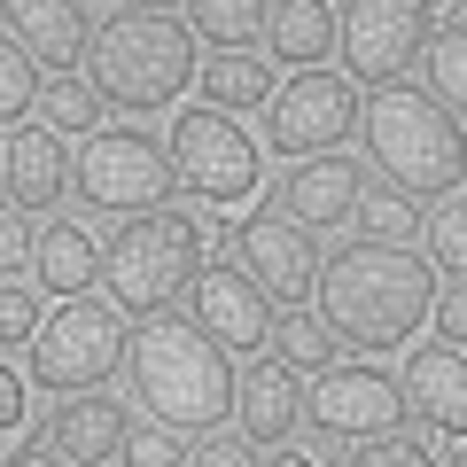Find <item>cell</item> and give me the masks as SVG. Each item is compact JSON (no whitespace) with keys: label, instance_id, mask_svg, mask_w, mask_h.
<instances>
[{"label":"cell","instance_id":"obj_1","mask_svg":"<svg viewBox=\"0 0 467 467\" xmlns=\"http://www.w3.org/2000/svg\"><path fill=\"white\" fill-rule=\"evenodd\" d=\"M319 312H327L335 343L350 350H398L405 335L429 319V296H436V265L405 242H343V250H319Z\"/></svg>","mask_w":467,"mask_h":467},{"label":"cell","instance_id":"obj_2","mask_svg":"<svg viewBox=\"0 0 467 467\" xmlns=\"http://www.w3.org/2000/svg\"><path fill=\"white\" fill-rule=\"evenodd\" d=\"M125 374H133V398L149 405L164 429H226L234 420V350L218 335L195 327V312H140L125 335Z\"/></svg>","mask_w":467,"mask_h":467},{"label":"cell","instance_id":"obj_3","mask_svg":"<svg viewBox=\"0 0 467 467\" xmlns=\"http://www.w3.org/2000/svg\"><path fill=\"white\" fill-rule=\"evenodd\" d=\"M358 149H367V171L389 180L398 195L436 202L444 187H460V117L429 94V86L382 78L374 101H358Z\"/></svg>","mask_w":467,"mask_h":467},{"label":"cell","instance_id":"obj_4","mask_svg":"<svg viewBox=\"0 0 467 467\" xmlns=\"http://www.w3.org/2000/svg\"><path fill=\"white\" fill-rule=\"evenodd\" d=\"M195 32L164 8H117L109 24H94L86 39V86L101 94V109H125V117H149L171 109L195 78Z\"/></svg>","mask_w":467,"mask_h":467},{"label":"cell","instance_id":"obj_5","mask_svg":"<svg viewBox=\"0 0 467 467\" xmlns=\"http://www.w3.org/2000/svg\"><path fill=\"white\" fill-rule=\"evenodd\" d=\"M195 265H202V218L195 211L164 202L149 218H117V234L101 242V296L117 312H133V319L164 312L195 281Z\"/></svg>","mask_w":467,"mask_h":467},{"label":"cell","instance_id":"obj_6","mask_svg":"<svg viewBox=\"0 0 467 467\" xmlns=\"http://www.w3.org/2000/svg\"><path fill=\"white\" fill-rule=\"evenodd\" d=\"M70 195L101 218H149L180 195L171 149L156 133H140V125H94L70 149Z\"/></svg>","mask_w":467,"mask_h":467},{"label":"cell","instance_id":"obj_7","mask_svg":"<svg viewBox=\"0 0 467 467\" xmlns=\"http://www.w3.org/2000/svg\"><path fill=\"white\" fill-rule=\"evenodd\" d=\"M63 312H47L32 327V382L39 389H101L117 367H125V312L94 288L78 296H55Z\"/></svg>","mask_w":467,"mask_h":467},{"label":"cell","instance_id":"obj_8","mask_svg":"<svg viewBox=\"0 0 467 467\" xmlns=\"http://www.w3.org/2000/svg\"><path fill=\"white\" fill-rule=\"evenodd\" d=\"M164 149H171V180L195 187L202 202H242L265 187V156H257L250 125H234V109H211V101L180 109Z\"/></svg>","mask_w":467,"mask_h":467},{"label":"cell","instance_id":"obj_9","mask_svg":"<svg viewBox=\"0 0 467 467\" xmlns=\"http://www.w3.org/2000/svg\"><path fill=\"white\" fill-rule=\"evenodd\" d=\"M429 32H436V0H335V55L367 86L398 78Z\"/></svg>","mask_w":467,"mask_h":467},{"label":"cell","instance_id":"obj_10","mask_svg":"<svg viewBox=\"0 0 467 467\" xmlns=\"http://www.w3.org/2000/svg\"><path fill=\"white\" fill-rule=\"evenodd\" d=\"M304 420L335 444H358V436H382L405 420L398 374H382L374 358H327L312 367V389H304Z\"/></svg>","mask_w":467,"mask_h":467},{"label":"cell","instance_id":"obj_11","mask_svg":"<svg viewBox=\"0 0 467 467\" xmlns=\"http://www.w3.org/2000/svg\"><path fill=\"white\" fill-rule=\"evenodd\" d=\"M226 250L265 288V304H312V281H319V234L312 226H296L281 211H250L226 226Z\"/></svg>","mask_w":467,"mask_h":467},{"label":"cell","instance_id":"obj_12","mask_svg":"<svg viewBox=\"0 0 467 467\" xmlns=\"http://www.w3.org/2000/svg\"><path fill=\"white\" fill-rule=\"evenodd\" d=\"M358 125V94L343 70H296L288 86L265 94V149L281 156H319Z\"/></svg>","mask_w":467,"mask_h":467},{"label":"cell","instance_id":"obj_13","mask_svg":"<svg viewBox=\"0 0 467 467\" xmlns=\"http://www.w3.org/2000/svg\"><path fill=\"white\" fill-rule=\"evenodd\" d=\"M358 187H367V171L350 164V156L319 149V156H288V171L265 187V195H273V211H281V218H296V226L327 234V226H350Z\"/></svg>","mask_w":467,"mask_h":467},{"label":"cell","instance_id":"obj_14","mask_svg":"<svg viewBox=\"0 0 467 467\" xmlns=\"http://www.w3.org/2000/svg\"><path fill=\"white\" fill-rule=\"evenodd\" d=\"M195 327L202 335H218V343L226 350H242V358H250V350H265V327H273V312H265V288L250 281V273L234 265H195Z\"/></svg>","mask_w":467,"mask_h":467},{"label":"cell","instance_id":"obj_15","mask_svg":"<svg viewBox=\"0 0 467 467\" xmlns=\"http://www.w3.org/2000/svg\"><path fill=\"white\" fill-rule=\"evenodd\" d=\"M0 32L39 70H78L86 39H94V16H86V0H0Z\"/></svg>","mask_w":467,"mask_h":467},{"label":"cell","instance_id":"obj_16","mask_svg":"<svg viewBox=\"0 0 467 467\" xmlns=\"http://www.w3.org/2000/svg\"><path fill=\"white\" fill-rule=\"evenodd\" d=\"M234 420H242V436H250L257 451L281 444V436H296L304 429V374L250 350V374H234Z\"/></svg>","mask_w":467,"mask_h":467},{"label":"cell","instance_id":"obj_17","mask_svg":"<svg viewBox=\"0 0 467 467\" xmlns=\"http://www.w3.org/2000/svg\"><path fill=\"white\" fill-rule=\"evenodd\" d=\"M0 187H8V202H24V211H55V202L70 195V149H63V133H47V125H16V133L0 140Z\"/></svg>","mask_w":467,"mask_h":467},{"label":"cell","instance_id":"obj_18","mask_svg":"<svg viewBox=\"0 0 467 467\" xmlns=\"http://www.w3.org/2000/svg\"><path fill=\"white\" fill-rule=\"evenodd\" d=\"M125 429H133V420H125V405L101 398V389H63V398H55V413H47V444H55V460H70V467L117 460Z\"/></svg>","mask_w":467,"mask_h":467},{"label":"cell","instance_id":"obj_19","mask_svg":"<svg viewBox=\"0 0 467 467\" xmlns=\"http://www.w3.org/2000/svg\"><path fill=\"white\" fill-rule=\"evenodd\" d=\"M398 398H405V413H420L429 429H460L467 420V358H460V343H420L413 358H405V374H398Z\"/></svg>","mask_w":467,"mask_h":467},{"label":"cell","instance_id":"obj_20","mask_svg":"<svg viewBox=\"0 0 467 467\" xmlns=\"http://www.w3.org/2000/svg\"><path fill=\"white\" fill-rule=\"evenodd\" d=\"M273 63L319 70L335 55V0H265V24H257Z\"/></svg>","mask_w":467,"mask_h":467},{"label":"cell","instance_id":"obj_21","mask_svg":"<svg viewBox=\"0 0 467 467\" xmlns=\"http://www.w3.org/2000/svg\"><path fill=\"white\" fill-rule=\"evenodd\" d=\"M32 281L47 296H78V288H101V242L78 226V218H55L32 242Z\"/></svg>","mask_w":467,"mask_h":467},{"label":"cell","instance_id":"obj_22","mask_svg":"<svg viewBox=\"0 0 467 467\" xmlns=\"http://www.w3.org/2000/svg\"><path fill=\"white\" fill-rule=\"evenodd\" d=\"M195 78H202L211 109H265V94H273V70L250 63V47H218L211 63H195Z\"/></svg>","mask_w":467,"mask_h":467},{"label":"cell","instance_id":"obj_23","mask_svg":"<svg viewBox=\"0 0 467 467\" xmlns=\"http://www.w3.org/2000/svg\"><path fill=\"white\" fill-rule=\"evenodd\" d=\"M32 117L47 125V133H63V140H78V133H94L101 117V94L86 86V70H47L39 78V101H32Z\"/></svg>","mask_w":467,"mask_h":467},{"label":"cell","instance_id":"obj_24","mask_svg":"<svg viewBox=\"0 0 467 467\" xmlns=\"http://www.w3.org/2000/svg\"><path fill=\"white\" fill-rule=\"evenodd\" d=\"M413 63L429 70V94L444 101L451 117H460V101H467V24H436V32L420 39Z\"/></svg>","mask_w":467,"mask_h":467},{"label":"cell","instance_id":"obj_25","mask_svg":"<svg viewBox=\"0 0 467 467\" xmlns=\"http://www.w3.org/2000/svg\"><path fill=\"white\" fill-rule=\"evenodd\" d=\"M265 350L281 358V367L312 374V367H327V358H335L343 343H335V327H327V319H312V312H281V319L265 327Z\"/></svg>","mask_w":467,"mask_h":467},{"label":"cell","instance_id":"obj_26","mask_svg":"<svg viewBox=\"0 0 467 467\" xmlns=\"http://www.w3.org/2000/svg\"><path fill=\"white\" fill-rule=\"evenodd\" d=\"M265 24V0H187V32L211 47H250Z\"/></svg>","mask_w":467,"mask_h":467},{"label":"cell","instance_id":"obj_27","mask_svg":"<svg viewBox=\"0 0 467 467\" xmlns=\"http://www.w3.org/2000/svg\"><path fill=\"white\" fill-rule=\"evenodd\" d=\"M413 242H429V265L436 273H460L467 265V195H460V187H444V195L429 202V218H420Z\"/></svg>","mask_w":467,"mask_h":467},{"label":"cell","instance_id":"obj_28","mask_svg":"<svg viewBox=\"0 0 467 467\" xmlns=\"http://www.w3.org/2000/svg\"><path fill=\"white\" fill-rule=\"evenodd\" d=\"M350 218H358L374 242H413V234H420V202L398 195L389 180L374 187V171H367V187H358V211H350Z\"/></svg>","mask_w":467,"mask_h":467},{"label":"cell","instance_id":"obj_29","mask_svg":"<svg viewBox=\"0 0 467 467\" xmlns=\"http://www.w3.org/2000/svg\"><path fill=\"white\" fill-rule=\"evenodd\" d=\"M117 460L125 467H187L195 460V436H171L164 420H133L125 444H117Z\"/></svg>","mask_w":467,"mask_h":467},{"label":"cell","instance_id":"obj_30","mask_svg":"<svg viewBox=\"0 0 467 467\" xmlns=\"http://www.w3.org/2000/svg\"><path fill=\"white\" fill-rule=\"evenodd\" d=\"M39 78H47V70H39L32 55L16 47V39L0 32V125H16V117H32V101H39Z\"/></svg>","mask_w":467,"mask_h":467},{"label":"cell","instance_id":"obj_31","mask_svg":"<svg viewBox=\"0 0 467 467\" xmlns=\"http://www.w3.org/2000/svg\"><path fill=\"white\" fill-rule=\"evenodd\" d=\"M32 242H39L32 211H24V202H0V281H16V273L32 265Z\"/></svg>","mask_w":467,"mask_h":467},{"label":"cell","instance_id":"obj_32","mask_svg":"<svg viewBox=\"0 0 467 467\" xmlns=\"http://www.w3.org/2000/svg\"><path fill=\"white\" fill-rule=\"evenodd\" d=\"M32 327H39V296L24 281H0V350L32 343Z\"/></svg>","mask_w":467,"mask_h":467},{"label":"cell","instance_id":"obj_33","mask_svg":"<svg viewBox=\"0 0 467 467\" xmlns=\"http://www.w3.org/2000/svg\"><path fill=\"white\" fill-rule=\"evenodd\" d=\"M195 460H202V467H250V460H265V451H257L250 436H218V429H202V436H195Z\"/></svg>","mask_w":467,"mask_h":467},{"label":"cell","instance_id":"obj_34","mask_svg":"<svg viewBox=\"0 0 467 467\" xmlns=\"http://www.w3.org/2000/svg\"><path fill=\"white\" fill-rule=\"evenodd\" d=\"M24 420V374H8V358H0V429H16Z\"/></svg>","mask_w":467,"mask_h":467},{"label":"cell","instance_id":"obj_35","mask_svg":"<svg viewBox=\"0 0 467 467\" xmlns=\"http://www.w3.org/2000/svg\"><path fill=\"white\" fill-rule=\"evenodd\" d=\"M8 460H24V467H55V444H47V429H39V436H24V444L8 451Z\"/></svg>","mask_w":467,"mask_h":467},{"label":"cell","instance_id":"obj_36","mask_svg":"<svg viewBox=\"0 0 467 467\" xmlns=\"http://www.w3.org/2000/svg\"><path fill=\"white\" fill-rule=\"evenodd\" d=\"M133 8H164V16H171V8H187V0H133Z\"/></svg>","mask_w":467,"mask_h":467}]
</instances>
